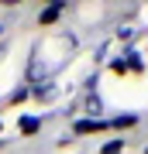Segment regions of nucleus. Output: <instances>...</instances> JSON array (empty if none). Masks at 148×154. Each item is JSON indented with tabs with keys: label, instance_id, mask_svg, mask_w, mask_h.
Here are the masks:
<instances>
[{
	"label": "nucleus",
	"instance_id": "obj_1",
	"mask_svg": "<svg viewBox=\"0 0 148 154\" xmlns=\"http://www.w3.org/2000/svg\"><path fill=\"white\" fill-rule=\"evenodd\" d=\"M110 120H104V116H83V120L72 123V134L76 137H83V134H97V130H107Z\"/></svg>",
	"mask_w": 148,
	"mask_h": 154
},
{
	"label": "nucleus",
	"instance_id": "obj_2",
	"mask_svg": "<svg viewBox=\"0 0 148 154\" xmlns=\"http://www.w3.org/2000/svg\"><path fill=\"white\" fill-rule=\"evenodd\" d=\"M38 130H41V116H35V113H24L21 120H17V134H21V137H35Z\"/></svg>",
	"mask_w": 148,
	"mask_h": 154
},
{
	"label": "nucleus",
	"instance_id": "obj_3",
	"mask_svg": "<svg viewBox=\"0 0 148 154\" xmlns=\"http://www.w3.org/2000/svg\"><path fill=\"white\" fill-rule=\"evenodd\" d=\"M62 11H66V0H52V4L38 14V24H55L62 17Z\"/></svg>",
	"mask_w": 148,
	"mask_h": 154
},
{
	"label": "nucleus",
	"instance_id": "obj_4",
	"mask_svg": "<svg viewBox=\"0 0 148 154\" xmlns=\"http://www.w3.org/2000/svg\"><path fill=\"white\" fill-rule=\"evenodd\" d=\"M134 123H138V113H124V116H114L110 120L114 130H124V127H134Z\"/></svg>",
	"mask_w": 148,
	"mask_h": 154
},
{
	"label": "nucleus",
	"instance_id": "obj_5",
	"mask_svg": "<svg viewBox=\"0 0 148 154\" xmlns=\"http://www.w3.org/2000/svg\"><path fill=\"white\" fill-rule=\"evenodd\" d=\"M86 113H93V116H97V113H104V103H100V96H97V93H90V96H86Z\"/></svg>",
	"mask_w": 148,
	"mask_h": 154
},
{
	"label": "nucleus",
	"instance_id": "obj_6",
	"mask_svg": "<svg viewBox=\"0 0 148 154\" xmlns=\"http://www.w3.org/2000/svg\"><path fill=\"white\" fill-rule=\"evenodd\" d=\"M124 151V140H104L100 144V154H121Z\"/></svg>",
	"mask_w": 148,
	"mask_h": 154
},
{
	"label": "nucleus",
	"instance_id": "obj_7",
	"mask_svg": "<svg viewBox=\"0 0 148 154\" xmlns=\"http://www.w3.org/2000/svg\"><path fill=\"white\" fill-rule=\"evenodd\" d=\"M28 96H31V89L21 86V89H14V93H11V103H21V99H28Z\"/></svg>",
	"mask_w": 148,
	"mask_h": 154
},
{
	"label": "nucleus",
	"instance_id": "obj_8",
	"mask_svg": "<svg viewBox=\"0 0 148 154\" xmlns=\"http://www.w3.org/2000/svg\"><path fill=\"white\" fill-rule=\"evenodd\" d=\"M110 69H114V72H127V62L117 58V62H110Z\"/></svg>",
	"mask_w": 148,
	"mask_h": 154
},
{
	"label": "nucleus",
	"instance_id": "obj_9",
	"mask_svg": "<svg viewBox=\"0 0 148 154\" xmlns=\"http://www.w3.org/2000/svg\"><path fill=\"white\" fill-rule=\"evenodd\" d=\"M4 51H7V41H0V55H4Z\"/></svg>",
	"mask_w": 148,
	"mask_h": 154
},
{
	"label": "nucleus",
	"instance_id": "obj_10",
	"mask_svg": "<svg viewBox=\"0 0 148 154\" xmlns=\"http://www.w3.org/2000/svg\"><path fill=\"white\" fill-rule=\"evenodd\" d=\"M4 31H7V28H4V24H0V41H4Z\"/></svg>",
	"mask_w": 148,
	"mask_h": 154
},
{
	"label": "nucleus",
	"instance_id": "obj_11",
	"mask_svg": "<svg viewBox=\"0 0 148 154\" xmlns=\"http://www.w3.org/2000/svg\"><path fill=\"white\" fill-rule=\"evenodd\" d=\"M0 130H4V120H0Z\"/></svg>",
	"mask_w": 148,
	"mask_h": 154
}]
</instances>
